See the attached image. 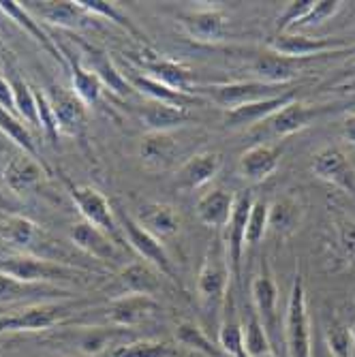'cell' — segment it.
Returning a JSON list of instances; mask_svg holds the SVG:
<instances>
[{"instance_id": "cell-12", "label": "cell", "mask_w": 355, "mask_h": 357, "mask_svg": "<svg viewBox=\"0 0 355 357\" xmlns=\"http://www.w3.org/2000/svg\"><path fill=\"white\" fill-rule=\"evenodd\" d=\"M310 60H319V58H287L268 50L266 54L252 60L250 71L257 82L272 84V86H287L294 77L302 73V69H306V64Z\"/></svg>"}, {"instance_id": "cell-35", "label": "cell", "mask_w": 355, "mask_h": 357, "mask_svg": "<svg viewBox=\"0 0 355 357\" xmlns=\"http://www.w3.org/2000/svg\"><path fill=\"white\" fill-rule=\"evenodd\" d=\"M77 5L92 17H105L114 24H118L122 30H126L128 35H131L135 41H139L146 50H152V45L148 43L146 35L137 28V24L128 17L122 9H118V5L114 3H107V0H77Z\"/></svg>"}, {"instance_id": "cell-23", "label": "cell", "mask_w": 355, "mask_h": 357, "mask_svg": "<svg viewBox=\"0 0 355 357\" xmlns=\"http://www.w3.org/2000/svg\"><path fill=\"white\" fill-rule=\"evenodd\" d=\"M222 167V156L218 152H197L184 160L178 169V186L184 190H197L212 182Z\"/></svg>"}, {"instance_id": "cell-14", "label": "cell", "mask_w": 355, "mask_h": 357, "mask_svg": "<svg viewBox=\"0 0 355 357\" xmlns=\"http://www.w3.org/2000/svg\"><path fill=\"white\" fill-rule=\"evenodd\" d=\"M178 24L186 32V37L195 43L212 45L220 43L225 39V30H227V15L220 9H199L178 15Z\"/></svg>"}, {"instance_id": "cell-10", "label": "cell", "mask_w": 355, "mask_h": 357, "mask_svg": "<svg viewBox=\"0 0 355 357\" xmlns=\"http://www.w3.org/2000/svg\"><path fill=\"white\" fill-rule=\"evenodd\" d=\"M137 64V71L158 79L160 84H165L167 88L176 90V92H182V94H195V71L190 67H186L184 62H178V60H172V58H163L154 54L152 50H146L144 52V58H137L135 60Z\"/></svg>"}, {"instance_id": "cell-19", "label": "cell", "mask_w": 355, "mask_h": 357, "mask_svg": "<svg viewBox=\"0 0 355 357\" xmlns=\"http://www.w3.org/2000/svg\"><path fill=\"white\" fill-rule=\"evenodd\" d=\"M139 158L146 172L163 174L178 158V142L172 133H148L139 142Z\"/></svg>"}, {"instance_id": "cell-28", "label": "cell", "mask_w": 355, "mask_h": 357, "mask_svg": "<svg viewBox=\"0 0 355 357\" xmlns=\"http://www.w3.org/2000/svg\"><path fill=\"white\" fill-rule=\"evenodd\" d=\"M250 298L255 304V314L259 317L268 338H272V334L276 332V323H278V312H276L278 289H276V282L272 280L270 274H259L252 280Z\"/></svg>"}, {"instance_id": "cell-27", "label": "cell", "mask_w": 355, "mask_h": 357, "mask_svg": "<svg viewBox=\"0 0 355 357\" xmlns=\"http://www.w3.org/2000/svg\"><path fill=\"white\" fill-rule=\"evenodd\" d=\"M69 236H71V242L80 250H84L88 257L96 259V261H114V259H118V255H120L118 246H116L118 242L86 220L73 225Z\"/></svg>"}, {"instance_id": "cell-8", "label": "cell", "mask_w": 355, "mask_h": 357, "mask_svg": "<svg viewBox=\"0 0 355 357\" xmlns=\"http://www.w3.org/2000/svg\"><path fill=\"white\" fill-rule=\"evenodd\" d=\"M252 204H255L252 192H238L232 216L222 229V246H225V255H227L232 280H240L242 257L246 248V220H248Z\"/></svg>"}, {"instance_id": "cell-21", "label": "cell", "mask_w": 355, "mask_h": 357, "mask_svg": "<svg viewBox=\"0 0 355 357\" xmlns=\"http://www.w3.org/2000/svg\"><path fill=\"white\" fill-rule=\"evenodd\" d=\"M282 150L272 144H257L242 152L238 160V174L248 182H264L268 180L280 163Z\"/></svg>"}, {"instance_id": "cell-51", "label": "cell", "mask_w": 355, "mask_h": 357, "mask_svg": "<svg viewBox=\"0 0 355 357\" xmlns=\"http://www.w3.org/2000/svg\"><path fill=\"white\" fill-rule=\"evenodd\" d=\"M340 135H342V139H345L347 146L355 148V112L345 118L342 128H340Z\"/></svg>"}, {"instance_id": "cell-29", "label": "cell", "mask_w": 355, "mask_h": 357, "mask_svg": "<svg viewBox=\"0 0 355 357\" xmlns=\"http://www.w3.org/2000/svg\"><path fill=\"white\" fill-rule=\"evenodd\" d=\"M234 202H236V192L225 188H212L197 199L195 206L197 218L206 227H210V229H225V225H227L234 210Z\"/></svg>"}, {"instance_id": "cell-49", "label": "cell", "mask_w": 355, "mask_h": 357, "mask_svg": "<svg viewBox=\"0 0 355 357\" xmlns=\"http://www.w3.org/2000/svg\"><path fill=\"white\" fill-rule=\"evenodd\" d=\"M338 242L349 257H355V222L345 220L338 225Z\"/></svg>"}, {"instance_id": "cell-22", "label": "cell", "mask_w": 355, "mask_h": 357, "mask_svg": "<svg viewBox=\"0 0 355 357\" xmlns=\"http://www.w3.org/2000/svg\"><path fill=\"white\" fill-rule=\"evenodd\" d=\"M26 5H30L26 7L28 11H35L47 24L67 28V30L86 28L90 26V22L96 20L77 5V0H60V3H50V0H45V3H26Z\"/></svg>"}, {"instance_id": "cell-44", "label": "cell", "mask_w": 355, "mask_h": 357, "mask_svg": "<svg viewBox=\"0 0 355 357\" xmlns=\"http://www.w3.org/2000/svg\"><path fill=\"white\" fill-rule=\"evenodd\" d=\"M178 340L184 344V347H190V349H197L210 357H216L220 353V349L206 336V332L202 328H197L195 323L190 321H184L178 326Z\"/></svg>"}, {"instance_id": "cell-43", "label": "cell", "mask_w": 355, "mask_h": 357, "mask_svg": "<svg viewBox=\"0 0 355 357\" xmlns=\"http://www.w3.org/2000/svg\"><path fill=\"white\" fill-rule=\"evenodd\" d=\"M122 334L120 328L107 330V328H88L80 334L77 340V349L86 355H99L101 351H105L107 347H112L114 338H118Z\"/></svg>"}, {"instance_id": "cell-20", "label": "cell", "mask_w": 355, "mask_h": 357, "mask_svg": "<svg viewBox=\"0 0 355 357\" xmlns=\"http://www.w3.org/2000/svg\"><path fill=\"white\" fill-rule=\"evenodd\" d=\"M0 11H3L11 22H15L22 30H26L28 35L35 39L54 60H58L62 67L67 69V58H64V52L58 47L56 39H52L41 28V22L24 7V3H15V0H0Z\"/></svg>"}, {"instance_id": "cell-26", "label": "cell", "mask_w": 355, "mask_h": 357, "mask_svg": "<svg viewBox=\"0 0 355 357\" xmlns=\"http://www.w3.org/2000/svg\"><path fill=\"white\" fill-rule=\"evenodd\" d=\"M135 220L139 227H144L148 234H152L158 240L174 238L182 227V218L178 210L169 204H160V202L144 204Z\"/></svg>"}, {"instance_id": "cell-37", "label": "cell", "mask_w": 355, "mask_h": 357, "mask_svg": "<svg viewBox=\"0 0 355 357\" xmlns=\"http://www.w3.org/2000/svg\"><path fill=\"white\" fill-rule=\"evenodd\" d=\"M302 214L304 210L294 197H282L270 206V229L280 236L294 234L302 220Z\"/></svg>"}, {"instance_id": "cell-46", "label": "cell", "mask_w": 355, "mask_h": 357, "mask_svg": "<svg viewBox=\"0 0 355 357\" xmlns=\"http://www.w3.org/2000/svg\"><path fill=\"white\" fill-rule=\"evenodd\" d=\"M326 340H328V349L334 357H353L355 355V334L349 328L334 323V326L328 330Z\"/></svg>"}, {"instance_id": "cell-48", "label": "cell", "mask_w": 355, "mask_h": 357, "mask_svg": "<svg viewBox=\"0 0 355 357\" xmlns=\"http://www.w3.org/2000/svg\"><path fill=\"white\" fill-rule=\"evenodd\" d=\"M315 0H296V3H289L282 11V15L278 17L276 24V35H285V32H294L296 26L302 22V17L312 9Z\"/></svg>"}, {"instance_id": "cell-40", "label": "cell", "mask_w": 355, "mask_h": 357, "mask_svg": "<svg viewBox=\"0 0 355 357\" xmlns=\"http://www.w3.org/2000/svg\"><path fill=\"white\" fill-rule=\"evenodd\" d=\"M112 357H176V349L167 342H152V340H135L118 344Z\"/></svg>"}, {"instance_id": "cell-42", "label": "cell", "mask_w": 355, "mask_h": 357, "mask_svg": "<svg viewBox=\"0 0 355 357\" xmlns=\"http://www.w3.org/2000/svg\"><path fill=\"white\" fill-rule=\"evenodd\" d=\"M268 229H270V204L255 199L246 220V246L259 244Z\"/></svg>"}, {"instance_id": "cell-50", "label": "cell", "mask_w": 355, "mask_h": 357, "mask_svg": "<svg viewBox=\"0 0 355 357\" xmlns=\"http://www.w3.org/2000/svg\"><path fill=\"white\" fill-rule=\"evenodd\" d=\"M0 107H3L5 112L15 114V101H13V90H11V82H7L3 75H0Z\"/></svg>"}, {"instance_id": "cell-33", "label": "cell", "mask_w": 355, "mask_h": 357, "mask_svg": "<svg viewBox=\"0 0 355 357\" xmlns=\"http://www.w3.org/2000/svg\"><path fill=\"white\" fill-rule=\"evenodd\" d=\"M139 118L144 126L148 128V133H172L174 128L186 124L190 120L188 109L165 105V103H148L142 112Z\"/></svg>"}, {"instance_id": "cell-9", "label": "cell", "mask_w": 355, "mask_h": 357, "mask_svg": "<svg viewBox=\"0 0 355 357\" xmlns=\"http://www.w3.org/2000/svg\"><path fill=\"white\" fill-rule=\"evenodd\" d=\"M120 229H122L124 238L128 240V244L133 246V250L144 259L146 264L156 268L165 278L176 280V268H174L172 257L167 255V250L163 246V240H158L152 234H148L144 227H139L137 220L131 218L126 212H120Z\"/></svg>"}, {"instance_id": "cell-6", "label": "cell", "mask_w": 355, "mask_h": 357, "mask_svg": "<svg viewBox=\"0 0 355 357\" xmlns=\"http://www.w3.org/2000/svg\"><path fill=\"white\" fill-rule=\"evenodd\" d=\"M60 180H62L64 186H67L69 197L73 199V204L80 210V214L84 216V220L94 225L96 229H101L103 234H107L112 240L118 242L122 229H120V225H118V220L114 216V208L107 202L105 195L101 190L92 188V186L75 184L73 180H69L62 172H60Z\"/></svg>"}, {"instance_id": "cell-41", "label": "cell", "mask_w": 355, "mask_h": 357, "mask_svg": "<svg viewBox=\"0 0 355 357\" xmlns=\"http://www.w3.org/2000/svg\"><path fill=\"white\" fill-rule=\"evenodd\" d=\"M244 349H246V357H266L272 355L270 351V338L262 326V321L257 314H252L246 323H244Z\"/></svg>"}, {"instance_id": "cell-16", "label": "cell", "mask_w": 355, "mask_h": 357, "mask_svg": "<svg viewBox=\"0 0 355 357\" xmlns=\"http://www.w3.org/2000/svg\"><path fill=\"white\" fill-rule=\"evenodd\" d=\"M158 310V302L142 294H124L107 306V319L116 328H135Z\"/></svg>"}, {"instance_id": "cell-36", "label": "cell", "mask_w": 355, "mask_h": 357, "mask_svg": "<svg viewBox=\"0 0 355 357\" xmlns=\"http://www.w3.org/2000/svg\"><path fill=\"white\" fill-rule=\"evenodd\" d=\"M0 133H3L9 142H13L26 156L43 163L41 154H39V148H37V142H35V137H32L30 128L24 124V120H20L17 116L5 112L3 107H0Z\"/></svg>"}, {"instance_id": "cell-30", "label": "cell", "mask_w": 355, "mask_h": 357, "mask_svg": "<svg viewBox=\"0 0 355 357\" xmlns=\"http://www.w3.org/2000/svg\"><path fill=\"white\" fill-rule=\"evenodd\" d=\"M0 240L28 252L39 240H43V231L37 222H32L26 216L0 212Z\"/></svg>"}, {"instance_id": "cell-17", "label": "cell", "mask_w": 355, "mask_h": 357, "mask_svg": "<svg viewBox=\"0 0 355 357\" xmlns=\"http://www.w3.org/2000/svg\"><path fill=\"white\" fill-rule=\"evenodd\" d=\"M292 101H296L294 90H287L272 99H262L255 103H246L242 107L225 112V124L229 128H248L252 124H259L264 120H270L274 114H278L282 107H287Z\"/></svg>"}, {"instance_id": "cell-5", "label": "cell", "mask_w": 355, "mask_h": 357, "mask_svg": "<svg viewBox=\"0 0 355 357\" xmlns=\"http://www.w3.org/2000/svg\"><path fill=\"white\" fill-rule=\"evenodd\" d=\"M285 86H272L257 79L248 82H222V84H197L195 94L206 101L220 105L225 112L242 107L246 103H255L262 99H272V96L282 94Z\"/></svg>"}, {"instance_id": "cell-7", "label": "cell", "mask_w": 355, "mask_h": 357, "mask_svg": "<svg viewBox=\"0 0 355 357\" xmlns=\"http://www.w3.org/2000/svg\"><path fill=\"white\" fill-rule=\"evenodd\" d=\"M268 50L287 58H319V60L328 56L355 54V45H349L342 39L308 37V35H300V32L274 35V39L268 43Z\"/></svg>"}, {"instance_id": "cell-18", "label": "cell", "mask_w": 355, "mask_h": 357, "mask_svg": "<svg viewBox=\"0 0 355 357\" xmlns=\"http://www.w3.org/2000/svg\"><path fill=\"white\" fill-rule=\"evenodd\" d=\"M126 82L131 84L133 90L146 94L152 103H165V105H174V107H182V109H188V107H195V105H204L206 99L202 96H192V94H182V92H176L172 88H167L165 84H160L158 79L142 73V71H128L124 73Z\"/></svg>"}, {"instance_id": "cell-32", "label": "cell", "mask_w": 355, "mask_h": 357, "mask_svg": "<svg viewBox=\"0 0 355 357\" xmlns=\"http://www.w3.org/2000/svg\"><path fill=\"white\" fill-rule=\"evenodd\" d=\"M69 298V291L54 284H28L0 272V304H13L30 298Z\"/></svg>"}, {"instance_id": "cell-25", "label": "cell", "mask_w": 355, "mask_h": 357, "mask_svg": "<svg viewBox=\"0 0 355 357\" xmlns=\"http://www.w3.org/2000/svg\"><path fill=\"white\" fill-rule=\"evenodd\" d=\"M82 47L86 50V62H84V67L90 69L96 77L101 79L103 88H107L112 94L116 96H126L128 92H131V84L126 82L124 73L116 67V64L112 62L109 54L99 50V47H94V45H88L84 41H80Z\"/></svg>"}, {"instance_id": "cell-52", "label": "cell", "mask_w": 355, "mask_h": 357, "mask_svg": "<svg viewBox=\"0 0 355 357\" xmlns=\"http://www.w3.org/2000/svg\"><path fill=\"white\" fill-rule=\"evenodd\" d=\"M334 92H347V94H355V82H342L338 86L332 88Z\"/></svg>"}, {"instance_id": "cell-13", "label": "cell", "mask_w": 355, "mask_h": 357, "mask_svg": "<svg viewBox=\"0 0 355 357\" xmlns=\"http://www.w3.org/2000/svg\"><path fill=\"white\" fill-rule=\"evenodd\" d=\"M310 167L319 180L330 182L347 192H355V169L351 165L349 156L340 148H336V146L321 148L312 156Z\"/></svg>"}, {"instance_id": "cell-3", "label": "cell", "mask_w": 355, "mask_h": 357, "mask_svg": "<svg viewBox=\"0 0 355 357\" xmlns=\"http://www.w3.org/2000/svg\"><path fill=\"white\" fill-rule=\"evenodd\" d=\"M229 266H227V255H225L222 242H214V246L208 248V255L204 259V266L197 276V296L208 312H218L225 308L229 296Z\"/></svg>"}, {"instance_id": "cell-34", "label": "cell", "mask_w": 355, "mask_h": 357, "mask_svg": "<svg viewBox=\"0 0 355 357\" xmlns=\"http://www.w3.org/2000/svg\"><path fill=\"white\" fill-rule=\"evenodd\" d=\"M160 276L163 274L150 264L135 261L120 272V284L126 289V294H142L154 298L160 291Z\"/></svg>"}, {"instance_id": "cell-2", "label": "cell", "mask_w": 355, "mask_h": 357, "mask_svg": "<svg viewBox=\"0 0 355 357\" xmlns=\"http://www.w3.org/2000/svg\"><path fill=\"white\" fill-rule=\"evenodd\" d=\"M88 302H43V304H30L22 310L0 317V334L9 332H45L62 321H67L77 308L86 306Z\"/></svg>"}, {"instance_id": "cell-39", "label": "cell", "mask_w": 355, "mask_h": 357, "mask_svg": "<svg viewBox=\"0 0 355 357\" xmlns=\"http://www.w3.org/2000/svg\"><path fill=\"white\" fill-rule=\"evenodd\" d=\"M11 90H13V101H15V114L20 120L39 126V116H37V101H35V90H32L22 77L11 79Z\"/></svg>"}, {"instance_id": "cell-47", "label": "cell", "mask_w": 355, "mask_h": 357, "mask_svg": "<svg viewBox=\"0 0 355 357\" xmlns=\"http://www.w3.org/2000/svg\"><path fill=\"white\" fill-rule=\"evenodd\" d=\"M340 7H342L340 0H315L312 9L302 17V22L296 26V30L298 28H315V26H321L324 22H328L330 17H334L340 11Z\"/></svg>"}, {"instance_id": "cell-31", "label": "cell", "mask_w": 355, "mask_h": 357, "mask_svg": "<svg viewBox=\"0 0 355 357\" xmlns=\"http://www.w3.org/2000/svg\"><path fill=\"white\" fill-rule=\"evenodd\" d=\"M64 58H67V69L71 71V92L77 96V99L90 109L96 107L103 96V84L96 77L90 69L84 67V62L80 58H75L69 50L64 52Z\"/></svg>"}, {"instance_id": "cell-1", "label": "cell", "mask_w": 355, "mask_h": 357, "mask_svg": "<svg viewBox=\"0 0 355 357\" xmlns=\"http://www.w3.org/2000/svg\"><path fill=\"white\" fill-rule=\"evenodd\" d=\"M0 272L28 284H54V287H58V282H75V280H86L90 276V272L86 270L30 252H15V255L0 257Z\"/></svg>"}, {"instance_id": "cell-24", "label": "cell", "mask_w": 355, "mask_h": 357, "mask_svg": "<svg viewBox=\"0 0 355 357\" xmlns=\"http://www.w3.org/2000/svg\"><path fill=\"white\" fill-rule=\"evenodd\" d=\"M45 176H47V167L26 154L13 156L3 172L5 184L15 195H26V192L37 190Z\"/></svg>"}, {"instance_id": "cell-11", "label": "cell", "mask_w": 355, "mask_h": 357, "mask_svg": "<svg viewBox=\"0 0 355 357\" xmlns=\"http://www.w3.org/2000/svg\"><path fill=\"white\" fill-rule=\"evenodd\" d=\"M47 94L50 105L54 109L60 137H84L86 124H88V107L77 99L71 90H64L60 86H52Z\"/></svg>"}, {"instance_id": "cell-4", "label": "cell", "mask_w": 355, "mask_h": 357, "mask_svg": "<svg viewBox=\"0 0 355 357\" xmlns=\"http://www.w3.org/2000/svg\"><path fill=\"white\" fill-rule=\"evenodd\" d=\"M285 347L289 357H312L310 317L306 308V291L302 276H296L285 314Z\"/></svg>"}, {"instance_id": "cell-38", "label": "cell", "mask_w": 355, "mask_h": 357, "mask_svg": "<svg viewBox=\"0 0 355 357\" xmlns=\"http://www.w3.org/2000/svg\"><path fill=\"white\" fill-rule=\"evenodd\" d=\"M218 349L229 357H246L244 328L234 314H225L218 326Z\"/></svg>"}, {"instance_id": "cell-53", "label": "cell", "mask_w": 355, "mask_h": 357, "mask_svg": "<svg viewBox=\"0 0 355 357\" xmlns=\"http://www.w3.org/2000/svg\"><path fill=\"white\" fill-rule=\"evenodd\" d=\"M347 75H349V79L347 82H355V60L349 64V67H347Z\"/></svg>"}, {"instance_id": "cell-45", "label": "cell", "mask_w": 355, "mask_h": 357, "mask_svg": "<svg viewBox=\"0 0 355 357\" xmlns=\"http://www.w3.org/2000/svg\"><path fill=\"white\" fill-rule=\"evenodd\" d=\"M35 90V101H37V116H39V128L45 133L47 142L58 148V139H60V131H58V122H56V116H54V109L50 105V99L45 90L41 88H32Z\"/></svg>"}, {"instance_id": "cell-15", "label": "cell", "mask_w": 355, "mask_h": 357, "mask_svg": "<svg viewBox=\"0 0 355 357\" xmlns=\"http://www.w3.org/2000/svg\"><path fill=\"white\" fill-rule=\"evenodd\" d=\"M332 112H336V107L330 103L308 105L302 101H292L287 107H282L278 114H274L270 118V128L278 137H289V135H296V133L304 131V128H308L315 120L324 118Z\"/></svg>"}, {"instance_id": "cell-54", "label": "cell", "mask_w": 355, "mask_h": 357, "mask_svg": "<svg viewBox=\"0 0 355 357\" xmlns=\"http://www.w3.org/2000/svg\"><path fill=\"white\" fill-rule=\"evenodd\" d=\"M0 210H7V199L3 197V195H0Z\"/></svg>"}]
</instances>
